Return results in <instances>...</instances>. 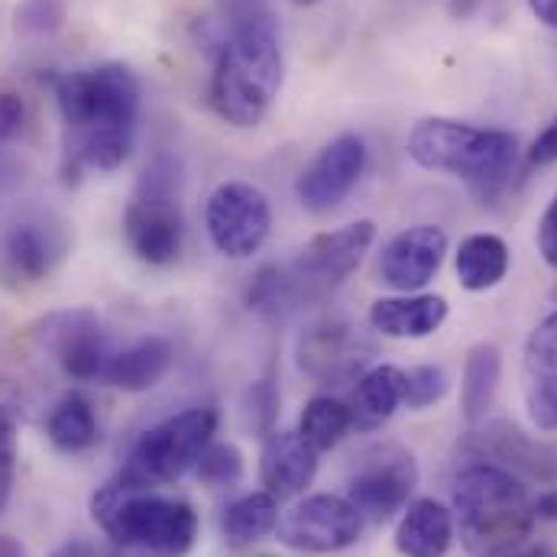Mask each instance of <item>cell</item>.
<instances>
[{"instance_id":"cell-3","label":"cell","mask_w":557,"mask_h":557,"mask_svg":"<svg viewBox=\"0 0 557 557\" xmlns=\"http://www.w3.org/2000/svg\"><path fill=\"white\" fill-rule=\"evenodd\" d=\"M450 512L457 539L470 557L516 555L539 522L529 486L512 470L490 460L467 463L457 473Z\"/></svg>"},{"instance_id":"cell-12","label":"cell","mask_w":557,"mask_h":557,"mask_svg":"<svg viewBox=\"0 0 557 557\" xmlns=\"http://www.w3.org/2000/svg\"><path fill=\"white\" fill-rule=\"evenodd\" d=\"M373 357L370 341L347 321L324 318L298 334L295 360L298 370L314 383H350L367 373Z\"/></svg>"},{"instance_id":"cell-9","label":"cell","mask_w":557,"mask_h":557,"mask_svg":"<svg viewBox=\"0 0 557 557\" xmlns=\"http://www.w3.org/2000/svg\"><path fill=\"white\" fill-rule=\"evenodd\" d=\"M205 227L214 250L227 260H250L273 231V208L253 182H224L208 195Z\"/></svg>"},{"instance_id":"cell-11","label":"cell","mask_w":557,"mask_h":557,"mask_svg":"<svg viewBox=\"0 0 557 557\" xmlns=\"http://www.w3.org/2000/svg\"><path fill=\"white\" fill-rule=\"evenodd\" d=\"M42 341L52 350L62 373L75 383H104L111 360L117 354L98 314L88 308L49 314L42 321Z\"/></svg>"},{"instance_id":"cell-27","label":"cell","mask_w":557,"mask_h":557,"mask_svg":"<svg viewBox=\"0 0 557 557\" xmlns=\"http://www.w3.org/2000/svg\"><path fill=\"white\" fill-rule=\"evenodd\" d=\"M46 434L55 450L62 454H85L98 444V416L95 406L82 393H65L55 409L49 412Z\"/></svg>"},{"instance_id":"cell-44","label":"cell","mask_w":557,"mask_h":557,"mask_svg":"<svg viewBox=\"0 0 557 557\" xmlns=\"http://www.w3.org/2000/svg\"><path fill=\"white\" fill-rule=\"evenodd\" d=\"M295 3H301V7H314V3H321V0H295Z\"/></svg>"},{"instance_id":"cell-35","label":"cell","mask_w":557,"mask_h":557,"mask_svg":"<svg viewBox=\"0 0 557 557\" xmlns=\"http://www.w3.org/2000/svg\"><path fill=\"white\" fill-rule=\"evenodd\" d=\"M539 253H542V260L557 270V195L552 198V205L545 208V214H542V221H539Z\"/></svg>"},{"instance_id":"cell-33","label":"cell","mask_w":557,"mask_h":557,"mask_svg":"<svg viewBox=\"0 0 557 557\" xmlns=\"http://www.w3.org/2000/svg\"><path fill=\"white\" fill-rule=\"evenodd\" d=\"M13 480H16V421L10 409L0 406V512L13 496Z\"/></svg>"},{"instance_id":"cell-43","label":"cell","mask_w":557,"mask_h":557,"mask_svg":"<svg viewBox=\"0 0 557 557\" xmlns=\"http://www.w3.org/2000/svg\"><path fill=\"white\" fill-rule=\"evenodd\" d=\"M509 557H552L545 548H532V552H516V555Z\"/></svg>"},{"instance_id":"cell-26","label":"cell","mask_w":557,"mask_h":557,"mask_svg":"<svg viewBox=\"0 0 557 557\" xmlns=\"http://www.w3.org/2000/svg\"><path fill=\"white\" fill-rule=\"evenodd\" d=\"M457 282L467 292H490L509 273V247L496 234H470L454 253Z\"/></svg>"},{"instance_id":"cell-25","label":"cell","mask_w":557,"mask_h":557,"mask_svg":"<svg viewBox=\"0 0 557 557\" xmlns=\"http://www.w3.org/2000/svg\"><path fill=\"white\" fill-rule=\"evenodd\" d=\"M503 383V354L496 344H473L460 380V412L467 424H483Z\"/></svg>"},{"instance_id":"cell-7","label":"cell","mask_w":557,"mask_h":557,"mask_svg":"<svg viewBox=\"0 0 557 557\" xmlns=\"http://www.w3.org/2000/svg\"><path fill=\"white\" fill-rule=\"evenodd\" d=\"M214 431L218 412L211 406H195L152 424L131 447L117 483L131 490H156L185 480L188 473H195L201 454L214 441Z\"/></svg>"},{"instance_id":"cell-18","label":"cell","mask_w":557,"mask_h":557,"mask_svg":"<svg viewBox=\"0 0 557 557\" xmlns=\"http://www.w3.org/2000/svg\"><path fill=\"white\" fill-rule=\"evenodd\" d=\"M476 450L483 457H493L490 463H499L506 470H512L516 476L525 473L532 480L542 483H557V447L529 437L525 431H519L509 421H490L476 431Z\"/></svg>"},{"instance_id":"cell-37","label":"cell","mask_w":557,"mask_h":557,"mask_svg":"<svg viewBox=\"0 0 557 557\" xmlns=\"http://www.w3.org/2000/svg\"><path fill=\"white\" fill-rule=\"evenodd\" d=\"M529 165H539V169H545V165H555L557 162V114L552 117V124L535 137L532 143V149H529Z\"/></svg>"},{"instance_id":"cell-30","label":"cell","mask_w":557,"mask_h":557,"mask_svg":"<svg viewBox=\"0 0 557 557\" xmlns=\"http://www.w3.org/2000/svg\"><path fill=\"white\" fill-rule=\"evenodd\" d=\"M278 409H282V399H278V386L273 380H257V383L244 393V403H240L244 424H247L257 437H270V434L276 431Z\"/></svg>"},{"instance_id":"cell-16","label":"cell","mask_w":557,"mask_h":557,"mask_svg":"<svg viewBox=\"0 0 557 557\" xmlns=\"http://www.w3.org/2000/svg\"><path fill=\"white\" fill-rule=\"evenodd\" d=\"M525 409L535 428L557 431V311L545 314L525 341Z\"/></svg>"},{"instance_id":"cell-20","label":"cell","mask_w":557,"mask_h":557,"mask_svg":"<svg viewBox=\"0 0 557 557\" xmlns=\"http://www.w3.org/2000/svg\"><path fill=\"white\" fill-rule=\"evenodd\" d=\"M447 298L409 292V295H389L376 298L370 305V327L393 341H421L431 337L447 321Z\"/></svg>"},{"instance_id":"cell-40","label":"cell","mask_w":557,"mask_h":557,"mask_svg":"<svg viewBox=\"0 0 557 557\" xmlns=\"http://www.w3.org/2000/svg\"><path fill=\"white\" fill-rule=\"evenodd\" d=\"M529 10L535 13L539 23L557 29V0H529Z\"/></svg>"},{"instance_id":"cell-14","label":"cell","mask_w":557,"mask_h":557,"mask_svg":"<svg viewBox=\"0 0 557 557\" xmlns=\"http://www.w3.org/2000/svg\"><path fill=\"white\" fill-rule=\"evenodd\" d=\"M447 234L437 224H416L399 231L380 253L376 273L383 285L396 288L399 295L421 292L431 278L441 273L447 257Z\"/></svg>"},{"instance_id":"cell-32","label":"cell","mask_w":557,"mask_h":557,"mask_svg":"<svg viewBox=\"0 0 557 557\" xmlns=\"http://www.w3.org/2000/svg\"><path fill=\"white\" fill-rule=\"evenodd\" d=\"M447 396V373L434 363L424 367H412L406 370V406L409 409H431Z\"/></svg>"},{"instance_id":"cell-10","label":"cell","mask_w":557,"mask_h":557,"mask_svg":"<svg viewBox=\"0 0 557 557\" xmlns=\"http://www.w3.org/2000/svg\"><path fill=\"white\" fill-rule=\"evenodd\" d=\"M360 512L347 503V496L318 493L295 503L276 525L278 542L301 555H337L360 542L363 535Z\"/></svg>"},{"instance_id":"cell-4","label":"cell","mask_w":557,"mask_h":557,"mask_svg":"<svg viewBox=\"0 0 557 557\" xmlns=\"http://www.w3.org/2000/svg\"><path fill=\"white\" fill-rule=\"evenodd\" d=\"M409 156L421 169L463 178L476 195L499 191L519 159V139L509 131L473 127L450 117H424L409 134Z\"/></svg>"},{"instance_id":"cell-13","label":"cell","mask_w":557,"mask_h":557,"mask_svg":"<svg viewBox=\"0 0 557 557\" xmlns=\"http://www.w3.org/2000/svg\"><path fill=\"white\" fill-rule=\"evenodd\" d=\"M367 169V143L357 134L334 137L298 175L295 195L305 211L327 214L334 211L360 182Z\"/></svg>"},{"instance_id":"cell-22","label":"cell","mask_w":557,"mask_h":557,"mask_svg":"<svg viewBox=\"0 0 557 557\" xmlns=\"http://www.w3.org/2000/svg\"><path fill=\"white\" fill-rule=\"evenodd\" d=\"M357 431H376L406 406V370L380 363L357 376L354 399L347 403Z\"/></svg>"},{"instance_id":"cell-29","label":"cell","mask_w":557,"mask_h":557,"mask_svg":"<svg viewBox=\"0 0 557 557\" xmlns=\"http://www.w3.org/2000/svg\"><path fill=\"white\" fill-rule=\"evenodd\" d=\"M350 428H354L350 406L341 403L337 396H311L298 418V434L314 454L334 450Z\"/></svg>"},{"instance_id":"cell-39","label":"cell","mask_w":557,"mask_h":557,"mask_svg":"<svg viewBox=\"0 0 557 557\" xmlns=\"http://www.w3.org/2000/svg\"><path fill=\"white\" fill-rule=\"evenodd\" d=\"M49 557H98V552H95V545L85 542V539H69L65 545H59Z\"/></svg>"},{"instance_id":"cell-1","label":"cell","mask_w":557,"mask_h":557,"mask_svg":"<svg viewBox=\"0 0 557 557\" xmlns=\"http://www.w3.org/2000/svg\"><path fill=\"white\" fill-rule=\"evenodd\" d=\"M55 101L69 127L72 169L111 172L124 165L139 117V78L134 69L108 62L55 78Z\"/></svg>"},{"instance_id":"cell-38","label":"cell","mask_w":557,"mask_h":557,"mask_svg":"<svg viewBox=\"0 0 557 557\" xmlns=\"http://www.w3.org/2000/svg\"><path fill=\"white\" fill-rule=\"evenodd\" d=\"M532 509H535V519L542 522H557V490H545L532 499Z\"/></svg>"},{"instance_id":"cell-8","label":"cell","mask_w":557,"mask_h":557,"mask_svg":"<svg viewBox=\"0 0 557 557\" xmlns=\"http://www.w3.org/2000/svg\"><path fill=\"white\" fill-rule=\"evenodd\" d=\"M418 486L416 457L399 444H380L360 454L347 480V503L360 512L363 522L383 525L396 519Z\"/></svg>"},{"instance_id":"cell-15","label":"cell","mask_w":557,"mask_h":557,"mask_svg":"<svg viewBox=\"0 0 557 557\" xmlns=\"http://www.w3.org/2000/svg\"><path fill=\"white\" fill-rule=\"evenodd\" d=\"M373 240H376V224L373 221H354L347 227H337V231H327V234H318L314 240H308L292 267L318 292L327 295L334 285H341L363 263Z\"/></svg>"},{"instance_id":"cell-24","label":"cell","mask_w":557,"mask_h":557,"mask_svg":"<svg viewBox=\"0 0 557 557\" xmlns=\"http://www.w3.org/2000/svg\"><path fill=\"white\" fill-rule=\"evenodd\" d=\"M172 344L165 337H139L131 347L117 350L108 370V386L124 393H146L162 383L172 367Z\"/></svg>"},{"instance_id":"cell-41","label":"cell","mask_w":557,"mask_h":557,"mask_svg":"<svg viewBox=\"0 0 557 557\" xmlns=\"http://www.w3.org/2000/svg\"><path fill=\"white\" fill-rule=\"evenodd\" d=\"M0 557H26V548L10 539V535H0Z\"/></svg>"},{"instance_id":"cell-19","label":"cell","mask_w":557,"mask_h":557,"mask_svg":"<svg viewBox=\"0 0 557 557\" xmlns=\"http://www.w3.org/2000/svg\"><path fill=\"white\" fill-rule=\"evenodd\" d=\"M318 473V454L301 441L298 431H273L260 450V483L276 499H292L311 486Z\"/></svg>"},{"instance_id":"cell-34","label":"cell","mask_w":557,"mask_h":557,"mask_svg":"<svg viewBox=\"0 0 557 557\" xmlns=\"http://www.w3.org/2000/svg\"><path fill=\"white\" fill-rule=\"evenodd\" d=\"M62 0H23V7L16 10V26H23L26 33H52L62 26Z\"/></svg>"},{"instance_id":"cell-6","label":"cell","mask_w":557,"mask_h":557,"mask_svg":"<svg viewBox=\"0 0 557 557\" xmlns=\"http://www.w3.org/2000/svg\"><path fill=\"white\" fill-rule=\"evenodd\" d=\"M182 165L175 156L159 152L139 175L137 191L124 211V240L146 267H172L182 257L185 218L178 208Z\"/></svg>"},{"instance_id":"cell-23","label":"cell","mask_w":557,"mask_h":557,"mask_svg":"<svg viewBox=\"0 0 557 557\" xmlns=\"http://www.w3.org/2000/svg\"><path fill=\"white\" fill-rule=\"evenodd\" d=\"M321 295L324 292H318L295 267H263L247 288V305L267 321H285Z\"/></svg>"},{"instance_id":"cell-28","label":"cell","mask_w":557,"mask_h":557,"mask_svg":"<svg viewBox=\"0 0 557 557\" xmlns=\"http://www.w3.org/2000/svg\"><path fill=\"white\" fill-rule=\"evenodd\" d=\"M278 525V499L273 493H247L234 499L221 516V532L231 545H253L273 535Z\"/></svg>"},{"instance_id":"cell-21","label":"cell","mask_w":557,"mask_h":557,"mask_svg":"<svg viewBox=\"0 0 557 557\" xmlns=\"http://www.w3.org/2000/svg\"><path fill=\"white\" fill-rule=\"evenodd\" d=\"M454 539V512L428 496L412 499L396 525V552L403 557H447Z\"/></svg>"},{"instance_id":"cell-17","label":"cell","mask_w":557,"mask_h":557,"mask_svg":"<svg viewBox=\"0 0 557 557\" xmlns=\"http://www.w3.org/2000/svg\"><path fill=\"white\" fill-rule=\"evenodd\" d=\"M65 231L49 218H20L3 234V263L23 282L46 278L65 257Z\"/></svg>"},{"instance_id":"cell-2","label":"cell","mask_w":557,"mask_h":557,"mask_svg":"<svg viewBox=\"0 0 557 557\" xmlns=\"http://www.w3.org/2000/svg\"><path fill=\"white\" fill-rule=\"evenodd\" d=\"M282 88V42L273 13L227 23L224 39L214 49L211 108L240 131L257 127Z\"/></svg>"},{"instance_id":"cell-36","label":"cell","mask_w":557,"mask_h":557,"mask_svg":"<svg viewBox=\"0 0 557 557\" xmlns=\"http://www.w3.org/2000/svg\"><path fill=\"white\" fill-rule=\"evenodd\" d=\"M23 117H26L23 101L16 95H10V91H0V143L20 134Z\"/></svg>"},{"instance_id":"cell-5","label":"cell","mask_w":557,"mask_h":557,"mask_svg":"<svg viewBox=\"0 0 557 557\" xmlns=\"http://www.w3.org/2000/svg\"><path fill=\"white\" fill-rule=\"evenodd\" d=\"M91 516L117 545L162 557L188 555L198 539V512L185 499L131 490L117 480L91 496Z\"/></svg>"},{"instance_id":"cell-42","label":"cell","mask_w":557,"mask_h":557,"mask_svg":"<svg viewBox=\"0 0 557 557\" xmlns=\"http://www.w3.org/2000/svg\"><path fill=\"white\" fill-rule=\"evenodd\" d=\"M476 3H480V0H450V13L463 20V16H470V13L476 10Z\"/></svg>"},{"instance_id":"cell-31","label":"cell","mask_w":557,"mask_h":557,"mask_svg":"<svg viewBox=\"0 0 557 557\" xmlns=\"http://www.w3.org/2000/svg\"><path fill=\"white\" fill-rule=\"evenodd\" d=\"M195 476L208 486H234L244 476V454L234 444H208V450L201 454Z\"/></svg>"}]
</instances>
